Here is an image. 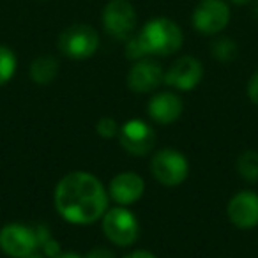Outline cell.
I'll return each mask as SVG.
<instances>
[{
	"instance_id": "6da1fadb",
	"label": "cell",
	"mask_w": 258,
	"mask_h": 258,
	"mask_svg": "<svg viewBox=\"0 0 258 258\" xmlns=\"http://www.w3.org/2000/svg\"><path fill=\"white\" fill-rule=\"evenodd\" d=\"M55 207L73 225H90L104 216L108 209V189L89 172H71L55 187Z\"/></svg>"
},
{
	"instance_id": "7a4b0ae2",
	"label": "cell",
	"mask_w": 258,
	"mask_h": 258,
	"mask_svg": "<svg viewBox=\"0 0 258 258\" xmlns=\"http://www.w3.org/2000/svg\"><path fill=\"white\" fill-rule=\"evenodd\" d=\"M182 29L170 18H152L138 34H133L125 41V57L131 60L158 55L168 57L182 46Z\"/></svg>"
},
{
	"instance_id": "3957f363",
	"label": "cell",
	"mask_w": 258,
	"mask_h": 258,
	"mask_svg": "<svg viewBox=\"0 0 258 258\" xmlns=\"http://www.w3.org/2000/svg\"><path fill=\"white\" fill-rule=\"evenodd\" d=\"M58 50L73 60L90 58L99 48V34L94 27L85 23H75L62 30L58 36Z\"/></svg>"
},
{
	"instance_id": "277c9868",
	"label": "cell",
	"mask_w": 258,
	"mask_h": 258,
	"mask_svg": "<svg viewBox=\"0 0 258 258\" xmlns=\"http://www.w3.org/2000/svg\"><path fill=\"white\" fill-rule=\"evenodd\" d=\"M104 32L117 41H127L135 34L138 16L129 0H110L101 15Z\"/></svg>"
},
{
	"instance_id": "5b68a950",
	"label": "cell",
	"mask_w": 258,
	"mask_h": 258,
	"mask_svg": "<svg viewBox=\"0 0 258 258\" xmlns=\"http://www.w3.org/2000/svg\"><path fill=\"white\" fill-rule=\"evenodd\" d=\"M103 232L115 246L127 247L135 244L140 235V225L133 212L125 207H115L104 212Z\"/></svg>"
},
{
	"instance_id": "8992f818",
	"label": "cell",
	"mask_w": 258,
	"mask_h": 258,
	"mask_svg": "<svg viewBox=\"0 0 258 258\" xmlns=\"http://www.w3.org/2000/svg\"><path fill=\"white\" fill-rule=\"evenodd\" d=\"M151 172L163 186H179L189 173V163L186 156L175 149H161L151 161Z\"/></svg>"
},
{
	"instance_id": "52a82bcc",
	"label": "cell",
	"mask_w": 258,
	"mask_h": 258,
	"mask_svg": "<svg viewBox=\"0 0 258 258\" xmlns=\"http://www.w3.org/2000/svg\"><path fill=\"white\" fill-rule=\"evenodd\" d=\"M193 27L204 36H214L228 27L230 8L226 0H200L193 11Z\"/></svg>"
},
{
	"instance_id": "ba28073f",
	"label": "cell",
	"mask_w": 258,
	"mask_h": 258,
	"mask_svg": "<svg viewBox=\"0 0 258 258\" xmlns=\"http://www.w3.org/2000/svg\"><path fill=\"white\" fill-rule=\"evenodd\" d=\"M39 246L37 232L20 223H11L0 230V249L13 258L29 256Z\"/></svg>"
},
{
	"instance_id": "9c48e42d",
	"label": "cell",
	"mask_w": 258,
	"mask_h": 258,
	"mask_svg": "<svg viewBox=\"0 0 258 258\" xmlns=\"http://www.w3.org/2000/svg\"><path fill=\"white\" fill-rule=\"evenodd\" d=\"M118 140L125 152L133 156H145L154 149L156 133L147 122L140 118L127 120L118 131Z\"/></svg>"
},
{
	"instance_id": "30bf717a",
	"label": "cell",
	"mask_w": 258,
	"mask_h": 258,
	"mask_svg": "<svg viewBox=\"0 0 258 258\" xmlns=\"http://www.w3.org/2000/svg\"><path fill=\"white\" fill-rule=\"evenodd\" d=\"M204 76V66L198 58L186 55L173 62L165 73V83L177 90H193Z\"/></svg>"
},
{
	"instance_id": "8fae6325",
	"label": "cell",
	"mask_w": 258,
	"mask_h": 258,
	"mask_svg": "<svg viewBox=\"0 0 258 258\" xmlns=\"http://www.w3.org/2000/svg\"><path fill=\"white\" fill-rule=\"evenodd\" d=\"M161 83H165V71L149 57L137 60L127 73V87L137 94L152 92Z\"/></svg>"
},
{
	"instance_id": "7c38bea8",
	"label": "cell",
	"mask_w": 258,
	"mask_h": 258,
	"mask_svg": "<svg viewBox=\"0 0 258 258\" xmlns=\"http://www.w3.org/2000/svg\"><path fill=\"white\" fill-rule=\"evenodd\" d=\"M228 219L237 228L249 230L258 225V195L240 191L228 202Z\"/></svg>"
},
{
	"instance_id": "4fadbf2b",
	"label": "cell",
	"mask_w": 258,
	"mask_h": 258,
	"mask_svg": "<svg viewBox=\"0 0 258 258\" xmlns=\"http://www.w3.org/2000/svg\"><path fill=\"white\" fill-rule=\"evenodd\" d=\"M145 191V182L138 173L122 172L115 175L108 187V197L117 202L122 207H127L131 204H137Z\"/></svg>"
},
{
	"instance_id": "5bb4252c",
	"label": "cell",
	"mask_w": 258,
	"mask_h": 258,
	"mask_svg": "<svg viewBox=\"0 0 258 258\" xmlns=\"http://www.w3.org/2000/svg\"><path fill=\"white\" fill-rule=\"evenodd\" d=\"M182 99L173 92H158L149 103V115L158 124H172L182 115Z\"/></svg>"
},
{
	"instance_id": "9a60e30c",
	"label": "cell",
	"mask_w": 258,
	"mask_h": 258,
	"mask_svg": "<svg viewBox=\"0 0 258 258\" xmlns=\"http://www.w3.org/2000/svg\"><path fill=\"white\" fill-rule=\"evenodd\" d=\"M58 60L53 55H41V57L34 58V62L30 64V78L39 85H46V83L53 82L58 75Z\"/></svg>"
},
{
	"instance_id": "2e32d148",
	"label": "cell",
	"mask_w": 258,
	"mask_h": 258,
	"mask_svg": "<svg viewBox=\"0 0 258 258\" xmlns=\"http://www.w3.org/2000/svg\"><path fill=\"white\" fill-rule=\"evenodd\" d=\"M237 172L247 182L258 180V152L247 151L239 156L237 159Z\"/></svg>"
},
{
	"instance_id": "e0dca14e",
	"label": "cell",
	"mask_w": 258,
	"mask_h": 258,
	"mask_svg": "<svg viewBox=\"0 0 258 258\" xmlns=\"http://www.w3.org/2000/svg\"><path fill=\"white\" fill-rule=\"evenodd\" d=\"M16 66H18V60H16L15 51L4 44H0V87L6 85L13 78Z\"/></svg>"
},
{
	"instance_id": "ac0fdd59",
	"label": "cell",
	"mask_w": 258,
	"mask_h": 258,
	"mask_svg": "<svg viewBox=\"0 0 258 258\" xmlns=\"http://www.w3.org/2000/svg\"><path fill=\"white\" fill-rule=\"evenodd\" d=\"M211 51H212V57L218 58L219 62H232L233 58L237 57V43L230 37H219L212 43L211 46Z\"/></svg>"
},
{
	"instance_id": "d6986e66",
	"label": "cell",
	"mask_w": 258,
	"mask_h": 258,
	"mask_svg": "<svg viewBox=\"0 0 258 258\" xmlns=\"http://www.w3.org/2000/svg\"><path fill=\"white\" fill-rule=\"evenodd\" d=\"M96 131H97V135L103 138H113L115 135H118V125L111 117H103L97 120Z\"/></svg>"
},
{
	"instance_id": "ffe728a7",
	"label": "cell",
	"mask_w": 258,
	"mask_h": 258,
	"mask_svg": "<svg viewBox=\"0 0 258 258\" xmlns=\"http://www.w3.org/2000/svg\"><path fill=\"white\" fill-rule=\"evenodd\" d=\"M85 258H115V253L104 246H97L87 253Z\"/></svg>"
},
{
	"instance_id": "44dd1931",
	"label": "cell",
	"mask_w": 258,
	"mask_h": 258,
	"mask_svg": "<svg viewBox=\"0 0 258 258\" xmlns=\"http://www.w3.org/2000/svg\"><path fill=\"white\" fill-rule=\"evenodd\" d=\"M247 96L254 104H258V73H254L247 83Z\"/></svg>"
},
{
	"instance_id": "7402d4cb",
	"label": "cell",
	"mask_w": 258,
	"mask_h": 258,
	"mask_svg": "<svg viewBox=\"0 0 258 258\" xmlns=\"http://www.w3.org/2000/svg\"><path fill=\"white\" fill-rule=\"evenodd\" d=\"M124 258H156V256L151 253V251L137 249V251H133V253H129L127 256H124Z\"/></svg>"
},
{
	"instance_id": "603a6c76",
	"label": "cell",
	"mask_w": 258,
	"mask_h": 258,
	"mask_svg": "<svg viewBox=\"0 0 258 258\" xmlns=\"http://www.w3.org/2000/svg\"><path fill=\"white\" fill-rule=\"evenodd\" d=\"M55 258H82V256L76 253H62V254H57Z\"/></svg>"
},
{
	"instance_id": "cb8c5ba5",
	"label": "cell",
	"mask_w": 258,
	"mask_h": 258,
	"mask_svg": "<svg viewBox=\"0 0 258 258\" xmlns=\"http://www.w3.org/2000/svg\"><path fill=\"white\" fill-rule=\"evenodd\" d=\"M228 2H232V4H235V6H246V4H249V2H253V0H228Z\"/></svg>"
},
{
	"instance_id": "d4e9b609",
	"label": "cell",
	"mask_w": 258,
	"mask_h": 258,
	"mask_svg": "<svg viewBox=\"0 0 258 258\" xmlns=\"http://www.w3.org/2000/svg\"><path fill=\"white\" fill-rule=\"evenodd\" d=\"M253 15H254V18L258 20V0L254 2V6H253Z\"/></svg>"
},
{
	"instance_id": "484cf974",
	"label": "cell",
	"mask_w": 258,
	"mask_h": 258,
	"mask_svg": "<svg viewBox=\"0 0 258 258\" xmlns=\"http://www.w3.org/2000/svg\"><path fill=\"white\" fill-rule=\"evenodd\" d=\"M23 258H46V256H43V254H36V253H32V254H29V256H23Z\"/></svg>"
},
{
	"instance_id": "4316f807",
	"label": "cell",
	"mask_w": 258,
	"mask_h": 258,
	"mask_svg": "<svg viewBox=\"0 0 258 258\" xmlns=\"http://www.w3.org/2000/svg\"><path fill=\"white\" fill-rule=\"evenodd\" d=\"M39 2H46V0H39Z\"/></svg>"
}]
</instances>
